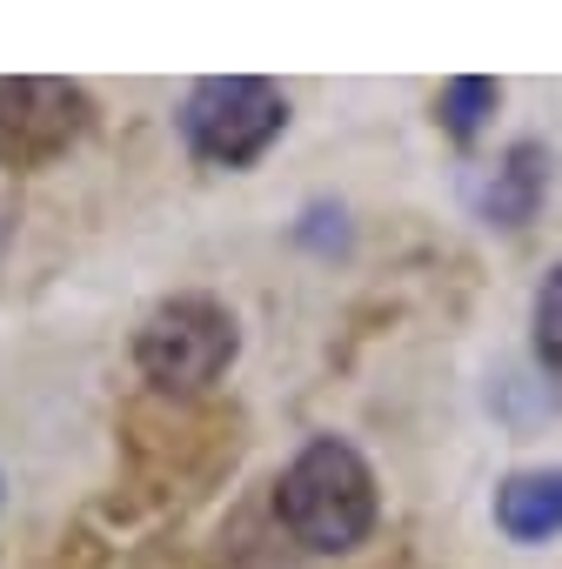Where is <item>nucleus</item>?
<instances>
[{
    "label": "nucleus",
    "mask_w": 562,
    "mask_h": 569,
    "mask_svg": "<svg viewBox=\"0 0 562 569\" xmlns=\"http://www.w3.org/2000/svg\"><path fill=\"white\" fill-rule=\"evenodd\" d=\"M274 509H281V522H289V536H295L302 549L342 556V549L369 542V529H375V509H382L375 469H369V456H362L355 442H342V436H309V442L289 456L281 482H274Z\"/></svg>",
    "instance_id": "nucleus-1"
},
{
    "label": "nucleus",
    "mask_w": 562,
    "mask_h": 569,
    "mask_svg": "<svg viewBox=\"0 0 562 569\" xmlns=\"http://www.w3.org/2000/svg\"><path fill=\"white\" fill-rule=\"evenodd\" d=\"M174 121H181V141H188L194 161L248 168L281 141V128H289V94L274 81H254V74H214V81L188 88Z\"/></svg>",
    "instance_id": "nucleus-2"
},
{
    "label": "nucleus",
    "mask_w": 562,
    "mask_h": 569,
    "mask_svg": "<svg viewBox=\"0 0 562 569\" xmlns=\"http://www.w3.org/2000/svg\"><path fill=\"white\" fill-rule=\"evenodd\" d=\"M234 349H241V329H234V316H228L221 302H208V296H174V302H161V309L141 322V336H134V362H141V376H148L154 389H208V382L228 376Z\"/></svg>",
    "instance_id": "nucleus-3"
},
{
    "label": "nucleus",
    "mask_w": 562,
    "mask_h": 569,
    "mask_svg": "<svg viewBox=\"0 0 562 569\" xmlns=\"http://www.w3.org/2000/svg\"><path fill=\"white\" fill-rule=\"evenodd\" d=\"M94 128V101L61 74H0V168H41Z\"/></svg>",
    "instance_id": "nucleus-4"
},
{
    "label": "nucleus",
    "mask_w": 562,
    "mask_h": 569,
    "mask_svg": "<svg viewBox=\"0 0 562 569\" xmlns=\"http://www.w3.org/2000/svg\"><path fill=\"white\" fill-rule=\"evenodd\" d=\"M542 194H549V148H542V141H515V148L469 188V201H475V214H482L489 228H522V221H535Z\"/></svg>",
    "instance_id": "nucleus-5"
},
{
    "label": "nucleus",
    "mask_w": 562,
    "mask_h": 569,
    "mask_svg": "<svg viewBox=\"0 0 562 569\" xmlns=\"http://www.w3.org/2000/svg\"><path fill=\"white\" fill-rule=\"evenodd\" d=\"M489 516H495V529L509 542H549V536H562V462L555 469H515L495 489Z\"/></svg>",
    "instance_id": "nucleus-6"
},
{
    "label": "nucleus",
    "mask_w": 562,
    "mask_h": 569,
    "mask_svg": "<svg viewBox=\"0 0 562 569\" xmlns=\"http://www.w3.org/2000/svg\"><path fill=\"white\" fill-rule=\"evenodd\" d=\"M495 108H502V88H495L489 74H462V81H449V88L435 94V121H442V134H455V141H475Z\"/></svg>",
    "instance_id": "nucleus-7"
},
{
    "label": "nucleus",
    "mask_w": 562,
    "mask_h": 569,
    "mask_svg": "<svg viewBox=\"0 0 562 569\" xmlns=\"http://www.w3.org/2000/svg\"><path fill=\"white\" fill-rule=\"evenodd\" d=\"M535 356L549 369H562V261L542 274V289H535Z\"/></svg>",
    "instance_id": "nucleus-8"
},
{
    "label": "nucleus",
    "mask_w": 562,
    "mask_h": 569,
    "mask_svg": "<svg viewBox=\"0 0 562 569\" xmlns=\"http://www.w3.org/2000/svg\"><path fill=\"white\" fill-rule=\"evenodd\" d=\"M0 241H8V214H0Z\"/></svg>",
    "instance_id": "nucleus-9"
},
{
    "label": "nucleus",
    "mask_w": 562,
    "mask_h": 569,
    "mask_svg": "<svg viewBox=\"0 0 562 569\" xmlns=\"http://www.w3.org/2000/svg\"><path fill=\"white\" fill-rule=\"evenodd\" d=\"M0 496H8V482H0Z\"/></svg>",
    "instance_id": "nucleus-10"
}]
</instances>
